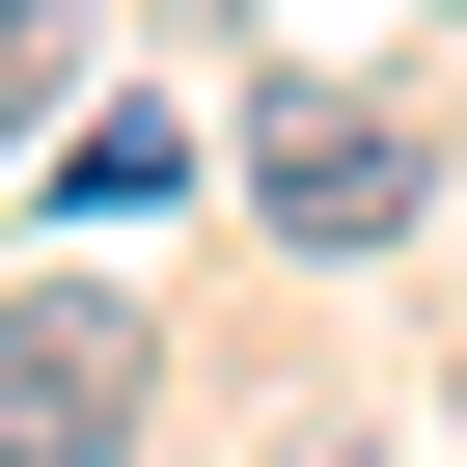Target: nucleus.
I'll return each instance as SVG.
<instances>
[{"instance_id":"nucleus-1","label":"nucleus","mask_w":467,"mask_h":467,"mask_svg":"<svg viewBox=\"0 0 467 467\" xmlns=\"http://www.w3.org/2000/svg\"><path fill=\"white\" fill-rule=\"evenodd\" d=\"M138 385H165V330H138L110 275H28V303H0V467H110Z\"/></svg>"},{"instance_id":"nucleus-2","label":"nucleus","mask_w":467,"mask_h":467,"mask_svg":"<svg viewBox=\"0 0 467 467\" xmlns=\"http://www.w3.org/2000/svg\"><path fill=\"white\" fill-rule=\"evenodd\" d=\"M412 192H440V165H412V110H330V83H275V110H248V220H275V248H330V275H358V248H412Z\"/></svg>"},{"instance_id":"nucleus-3","label":"nucleus","mask_w":467,"mask_h":467,"mask_svg":"<svg viewBox=\"0 0 467 467\" xmlns=\"http://www.w3.org/2000/svg\"><path fill=\"white\" fill-rule=\"evenodd\" d=\"M165 192H192V138H165V110H83V165H56V220H165Z\"/></svg>"},{"instance_id":"nucleus-4","label":"nucleus","mask_w":467,"mask_h":467,"mask_svg":"<svg viewBox=\"0 0 467 467\" xmlns=\"http://www.w3.org/2000/svg\"><path fill=\"white\" fill-rule=\"evenodd\" d=\"M440 412H467V385H440Z\"/></svg>"}]
</instances>
